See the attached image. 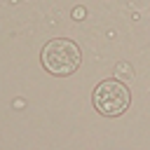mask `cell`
<instances>
[{
	"label": "cell",
	"mask_w": 150,
	"mask_h": 150,
	"mask_svg": "<svg viewBox=\"0 0 150 150\" xmlns=\"http://www.w3.org/2000/svg\"><path fill=\"white\" fill-rule=\"evenodd\" d=\"M94 105L101 115L105 117H117L122 112H127V108L131 105V94L129 89L117 82V80H103L96 89H94Z\"/></svg>",
	"instance_id": "2"
},
{
	"label": "cell",
	"mask_w": 150,
	"mask_h": 150,
	"mask_svg": "<svg viewBox=\"0 0 150 150\" xmlns=\"http://www.w3.org/2000/svg\"><path fill=\"white\" fill-rule=\"evenodd\" d=\"M73 16H84V9H82V7H77V9L73 12Z\"/></svg>",
	"instance_id": "3"
},
{
	"label": "cell",
	"mask_w": 150,
	"mask_h": 150,
	"mask_svg": "<svg viewBox=\"0 0 150 150\" xmlns=\"http://www.w3.org/2000/svg\"><path fill=\"white\" fill-rule=\"evenodd\" d=\"M80 47L68 38H54L42 47V66L52 75H73L80 68Z\"/></svg>",
	"instance_id": "1"
}]
</instances>
